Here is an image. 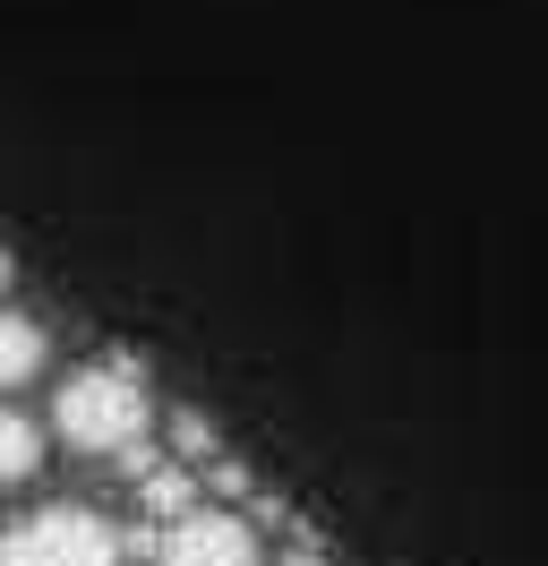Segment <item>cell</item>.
Instances as JSON below:
<instances>
[{
    "instance_id": "cell-1",
    "label": "cell",
    "mask_w": 548,
    "mask_h": 566,
    "mask_svg": "<svg viewBox=\"0 0 548 566\" xmlns=\"http://www.w3.org/2000/svg\"><path fill=\"white\" fill-rule=\"evenodd\" d=\"M52 429H61L77 455H120L137 472L146 463V429H155V395L129 360H86L61 378V403H52Z\"/></svg>"
},
{
    "instance_id": "cell-2",
    "label": "cell",
    "mask_w": 548,
    "mask_h": 566,
    "mask_svg": "<svg viewBox=\"0 0 548 566\" xmlns=\"http://www.w3.org/2000/svg\"><path fill=\"white\" fill-rule=\"evenodd\" d=\"M0 566H120V532L86 506H43L0 532Z\"/></svg>"
},
{
    "instance_id": "cell-3",
    "label": "cell",
    "mask_w": 548,
    "mask_h": 566,
    "mask_svg": "<svg viewBox=\"0 0 548 566\" xmlns=\"http://www.w3.org/2000/svg\"><path fill=\"white\" fill-rule=\"evenodd\" d=\"M164 566H257V532L223 515V506H189L180 524H164Z\"/></svg>"
},
{
    "instance_id": "cell-4",
    "label": "cell",
    "mask_w": 548,
    "mask_h": 566,
    "mask_svg": "<svg viewBox=\"0 0 548 566\" xmlns=\"http://www.w3.org/2000/svg\"><path fill=\"white\" fill-rule=\"evenodd\" d=\"M43 360H52L43 326H34V318H18V310H0V395H9V387H27Z\"/></svg>"
},
{
    "instance_id": "cell-5",
    "label": "cell",
    "mask_w": 548,
    "mask_h": 566,
    "mask_svg": "<svg viewBox=\"0 0 548 566\" xmlns=\"http://www.w3.org/2000/svg\"><path fill=\"white\" fill-rule=\"evenodd\" d=\"M137 506H146V515H164V524H180V515L198 506L189 463H146V472H137Z\"/></svg>"
},
{
    "instance_id": "cell-6",
    "label": "cell",
    "mask_w": 548,
    "mask_h": 566,
    "mask_svg": "<svg viewBox=\"0 0 548 566\" xmlns=\"http://www.w3.org/2000/svg\"><path fill=\"white\" fill-rule=\"evenodd\" d=\"M34 463H43V438H34V421L0 403V490H9V481H27Z\"/></svg>"
},
{
    "instance_id": "cell-7",
    "label": "cell",
    "mask_w": 548,
    "mask_h": 566,
    "mask_svg": "<svg viewBox=\"0 0 548 566\" xmlns=\"http://www.w3.org/2000/svg\"><path fill=\"white\" fill-rule=\"evenodd\" d=\"M171 455L180 463H214V421H205V412H171Z\"/></svg>"
},
{
    "instance_id": "cell-8",
    "label": "cell",
    "mask_w": 548,
    "mask_h": 566,
    "mask_svg": "<svg viewBox=\"0 0 548 566\" xmlns=\"http://www.w3.org/2000/svg\"><path fill=\"white\" fill-rule=\"evenodd\" d=\"M283 566H326V558H317V549H283Z\"/></svg>"
},
{
    "instance_id": "cell-9",
    "label": "cell",
    "mask_w": 548,
    "mask_h": 566,
    "mask_svg": "<svg viewBox=\"0 0 548 566\" xmlns=\"http://www.w3.org/2000/svg\"><path fill=\"white\" fill-rule=\"evenodd\" d=\"M9 275H18V266H9V249H0V292H9Z\"/></svg>"
}]
</instances>
